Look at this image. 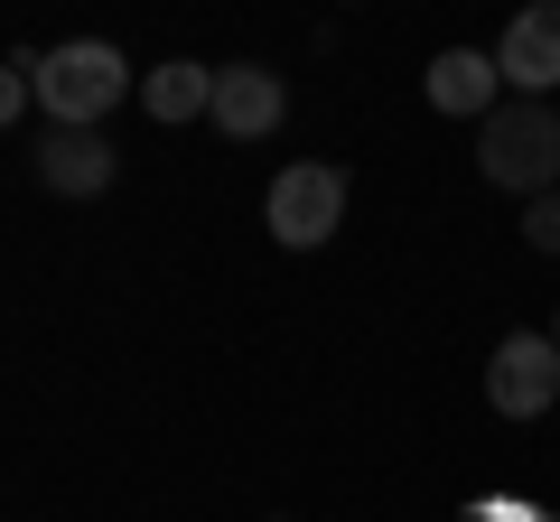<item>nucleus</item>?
I'll return each mask as SVG.
<instances>
[{
  "label": "nucleus",
  "instance_id": "obj_1",
  "mask_svg": "<svg viewBox=\"0 0 560 522\" xmlns=\"http://www.w3.org/2000/svg\"><path fill=\"white\" fill-rule=\"evenodd\" d=\"M28 84H38L47 131H103V112L140 103V66L121 57L113 38H66V47H38Z\"/></svg>",
  "mask_w": 560,
  "mask_h": 522
},
{
  "label": "nucleus",
  "instance_id": "obj_2",
  "mask_svg": "<svg viewBox=\"0 0 560 522\" xmlns=\"http://www.w3.org/2000/svg\"><path fill=\"white\" fill-rule=\"evenodd\" d=\"M477 178L504 187V197H551L560 187V112L551 103H514L504 94L495 112L477 121Z\"/></svg>",
  "mask_w": 560,
  "mask_h": 522
},
{
  "label": "nucleus",
  "instance_id": "obj_3",
  "mask_svg": "<svg viewBox=\"0 0 560 522\" xmlns=\"http://www.w3.org/2000/svg\"><path fill=\"white\" fill-rule=\"evenodd\" d=\"M346 168L337 159H290L271 187H261V224H271L280 252H327L346 234Z\"/></svg>",
  "mask_w": 560,
  "mask_h": 522
},
{
  "label": "nucleus",
  "instance_id": "obj_4",
  "mask_svg": "<svg viewBox=\"0 0 560 522\" xmlns=\"http://www.w3.org/2000/svg\"><path fill=\"white\" fill-rule=\"evenodd\" d=\"M486 411L495 420H551L560 411V345L551 327H514L486 355Z\"/></svg>",
  "mask_w": 560,
  "mask_h": 522
},
{
  "label": "nucleus",
  "instance_id": "obj_5",
  "mask_svg": "<svg viewBox=\"0 0 560 522\" xmlns=\"http://www.w3.org/2000/svg\"><path fill=\"white\" fill-rule=\"evenodd\" d=\"M495 75L514 103H551L560 94V0H533V10H514L495 38Z\"/></svg>",
  "mask_w": 560,
  "mask_h": 522
},
{
  "label": "nucleus",
  "instance_id": "obj_6",
  "mask_svg": "<svg viewBox=\"0 0 560 522\" xmlns=\"http://www.w3.org/2000/svg\"><path fill=\"white\" fill-rule=\"evenodd\" d=\"M206 121H215L224 141H271L280 121H290V84L271 75V66H215V103H206Z\"/></svg>",
  "mask_w": 560,
  "mask_h": 522
},
{
  "label": "nucleus",
  "instance_id": "obj_7",
  "mask_svg": "<svg viewBox=\"0 0 560 522\" xmlns=\"http://www.w3.org/2000/svg\"><path fill=\"white\" fill-rule=\"evenodd\" d=\"M420 94L440 121H486L504 103V75H495V47H440L420 66Z\"/></svg>",
  "mask_w": 560,
  "mask_h": 522
},
{
  "label": "nucleus",
  "instance_id": "obj_8",
  "mask_svg": "<svg viewBox=\"0 0 560 522\" xmlns=\"http://www.w3.org/2000/svg\"><path fill=\"white\" fill-rule=\"evenodd\" d=\"M28 159H38V187L47 197H103V187L121 178V159H113V141H103V131H38V141H28Z\"/></svg>",
  "mask_w": 560,
  "mask_h": 522
},
{
  "label": "nucleus",
  "instance_id": "obj_9",
  "mask_svg": "<svg viewBox=\"0 0 560 522\" xmlns=\"http://www.w3.org/2000/svg\"><path fill=\"white\" fill-rule=\"evenodd\" d=\"M206 103H215V66H197V57L140 66V112L160 121V131H178V121H206Z\"/></svg>",
  "mask_w": 560,
  "mask_h": 522
},
{
  "label": "nucleus",
  "instance_id": "obj_10",
  "mask_svg": "<svg viewBox=\"0 0 560 522\" xmlns=\"http://www.w3.org/2000/svg\"><path fill=\"white\" fill-rule=\"evenodd\" d=\"M523 242H533L541 261H560V187H551V197H533V205H523Z\"/></svg>",
  "mask_w": 560,
  "mask_h": 522
},
{
  "label": "nucleus",
  "instance_id": "obj_11",
  "mask_svg": "<svg viewBox=\"0 0 560 522\" xmlns=\"http://www.w3.org/2000/svg\"><path fill=\"white\" fill-rule=\"evenodd\" d=\"M28 66H38V57H0V131H10V121H20L28 103H38V84H28Z\"/></svg>",
  "mask_w": 560,
  "mask_h": 522
},
{
  "label": "nucleus",
  "instance_id": "obj_12",
  "mask_svg": "<svg viewBox=\"0 0 560 522\" xmlns=\"http://www.w3.org/2000/svg\"><path fill=\"white\" fill-rule=\"evenodd\" d=\"M551 345H560V308H551Z\"/></svg>",
  "mask_w": 560,
  "mask_h": 522
},
{
  "label": "nucleus",
  "instance_id": "obj_13",
  "mask_svg": "<svg viewBox=\"0 0 560 522\" xmlns=\"http://www.w3.org/2000/svg\"><path fill=\"white\" fill-rule=\"evenodd\" d=\"M271 522H290V513H271Z\"/></svg>",
  "mask_w": 560,
  "mask_h": 522
}]
</instances>
